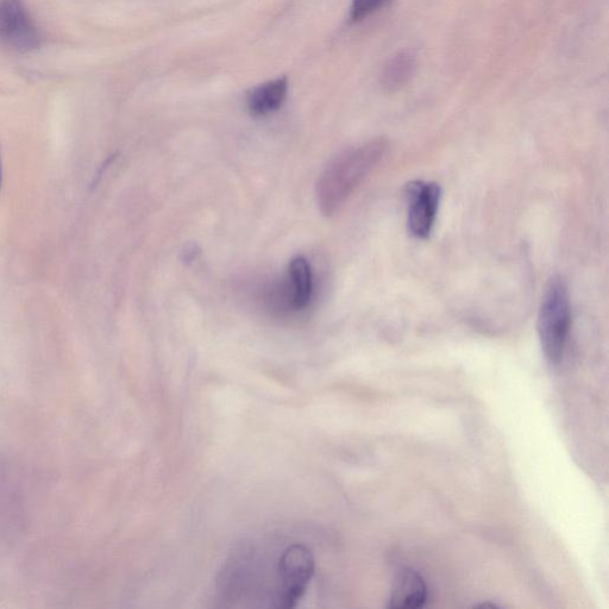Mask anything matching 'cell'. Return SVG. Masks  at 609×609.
<instances>
[{
    "label": "cell",
    "mask_w": 609,
    "mask_h": 609,
    "mask_svg": "<svg viewBox=\"0 0 609 609\" xmlns=\"http://www.w3.org/2000/svg\"><path fill=\"white\" fill-rule=\"evenodd\" d=\"M386 150V141H369L345 149L329 163L317 184L318 205L324 216L331 217L341 209L351 193L384 158Z\"/></svg>",
    "instance_id": "obj_1"
},
{
    "label": "cell",
    "mask_w": 609,
    "mask_h": 609,
    "mask_svg": "<svg viewBox=\"0 0 609 609\" xmlns=\"http://www.w3.org/2000/svg\"><path fill=\"white\" fill-rule=\"evenodd\" d=\"M537 326L546 360L551 364L560 363L567 347L571 326L568 286L560 276L552 278L545 287Z\"/></svg>",
    "instance_id": "obj_2"
},
{
    "label": "cell",
    "mask_w": 609,
    "mask_h": 609,
    "mask_svg": "<svg viewBox=\"0 0 609 609\" xmlns=\"http://www.w3.org/2000/svg\"><path fill=\"white\" fill-rule=\"evenodd\" d=\"M316 561L307 546L292 544L278 557V593L275 608L297 606L315 574Z\"/></svg>",
    "instance_id": "obj_3"
},
{
    "label": "cell",
    "mask_w": 609,
    "mask_h": 609,
    "mask_svg": "<svg viewBox=\"0 0 609 609\" xmlns=\"http://www.w3.org/2000/svg\"><path fill=\"white\" fill-rule=\"evenodd\" d=\"M45 41L24 0H0V47L16 53H31Z\"/></svg>",
    "instance_id": "obj_4"
},
{
    "label": "cell",
    "mask_w": 609,
    "mask_h": 609,
    "mask_svg": "<svg viewBox=\"0 0 609 609\" xmlns=\"http://www.w3.org/2000/svg\"><path fill=\"white\" fill-rule=\"evenodd\" d=\"M405 194L408 231L418 240H425L431 235L436 222L441 203V187L435 182L412 181L406 186Z\"/></svg>",
    "instance_id": "obj_5"
},
{
    "label": "cell",
    "mask_w": 609,
    "mask_h": 609,
    "mask_svg": "<svg viewBox=\"0 0 609 609\" xmlns=\"http://www.w3.org/2000/svg\"><path fill=\"white\" fill-rule=\"evenodd\" d=\"M428 599V588L422 575L416 570H401L395 579L389 608L395 609H414L425 605Z\"/></svg>",
    "instance_id": "obj_6"
},
{
    "label": "cell",
    "mask_w": 609,
    "mask_h": 609,
    "mask_svg": "<svg viewBox=\"0 0 609 609\" xmlns=\"http://www.w3.org/2000/svg\"><path fill=\"white\" fill-rule=\"evenodd\" d=\"M287 91L286 78L268 81L266 84L255 87L247 97V106L251 116L263 117L280 109L287 97Z\"/></svg>",
    "instance_id": "obj_7"
},
{
    "label": "cell",
    "mask_w": 609,
    "mask_h": 609,
    "mask_svg": "<svg viewBox=\"0 0 609 609\" xmlns=\"http://www.w3.org/2000/svg\"><path fill=\"white\" fill-rule=\"evenodd\" d=\"M288 280L291 285L293 309H305L312 297L313 279L311 267L304 256L294 257L291 261L288 267Z\"/></svg>",
    "instance_id": "obj_8"
},
{
    "label": "cell",
    "mask_w": 609,
    "mask_h": 609,
    "mask_svg": "<svg viewBox=\"0 0 609 609\" xmlns=\"http://www.w3.org/2000/svg\"><path fill=\"white\" fill-rule=\"evenodd\" d=\"M416 71V56L410 52L394 55L387 62L382 72V85L388 91H397L404 87Z\"/></svg>",
    "instance_id": "obj_9"
},
{
    "label": "cell",
    "mask_w": 609,
    "mask_h": 609,
    "mask_svg": "<svg viewBox=\"0 0 609 609\" xmlns=\"http://www.w3.org/2000/svg\"><path fill=\"white\" fill-rule=\"evenodd\" d=\"M387 2L388 0H354L350 9V21L356 23L366 20Z\"/></svg>",
    "instance_id": "obj_10"
},
{
    "label": "cell",
    "mask_w": 609,
    "mask_h": 609,
    "mask_svg": "<svg viewBox=\"0 0 609 609\" xmlns=\"http://www.w3.org/2000/svg\"><path fill=\"white\" fill-rule=\"evenodd\" d=\"M3 184V166H2V158H0V188H2Z\"/></svg>",
    "instance_id": "obj_11"
}]
</instances>
